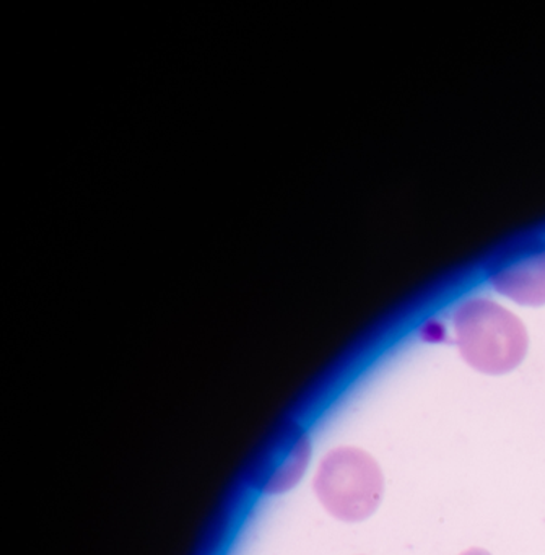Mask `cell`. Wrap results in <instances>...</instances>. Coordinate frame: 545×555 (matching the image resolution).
<instances>
[{
    "instance_id": "1",
    "label": "cell",
    "mask_w": 545,
    "mask_h": 555,
    "mask_svg": "<svg viewBox=\"0 0 545 555\" xmlns=\"http://www.w3.org/2000/svg\"><path fill=\"white\" fill-rule=\"evenodd\" d=\"M453 327L463 359L485 375L511 372L528 353L524 324L486 298H473L460 305L454 314Z\"/></svg>"
},
{
    "instance_id": "2",
    "label": "cell",
    "mask_w": 545,
    "mask_h": 555,
    "mask_svg": "<svg viewBox=\"0 0 545 555\" xmlns=\"http://www.w3.org/2000/svg\"><path fill=\"white\" fill-rule=\"evenodd\" d=\"M314 492L334 518L359 522L378 509L385 495V476L366 451L336 448L317 466Z\"/></svg>"
},
{
    "instance_id": "3",
    "label": "cell",
    "mask_w": 545,
    "mask_h": 555,
    "mask_svg": "<svg viewBox=\"0 0 545 555\" xmlns=\"http://www.w3.org/2000/svg\"><path fill=\"white\" fill-rule=\"evenodd\" d=\"M311 457L310 441L300 428L284 431L264 451L256 466L255 479L262 492L290 490L307 470Z\"/></svg>"
},
{
    "instance_id": "4",
    "label": "cell",
    "mask_w": 545,
    "mask_h": 555,
    "mask_svg": "<svg viewBox=\"0 0 545 555\" xmlns=\"http://www.w3.org/2000/svg\"><path fill=\"white\" fill-rule=\"evenodd\" d=\"M493 287L499 294L521 305L545 304V248H532L519 261L498 269L492 275Z\"/></svg>"
},
{
    "instance_id": "5",
    "label": "cell",
    "mask_w": 545,
    "mask_h": 555,
    "mask_svg": "<svg viewBox=\"0 0 545 555\" xmlns=\"http://www.w3.org/2000/svg\"><path fill=\"white\" fill-rule=\"evenodd\" d=\"M460 555H492L490 552H486L485 548L472 547L469 551L463 552Z\"/></svg>"
}]
</instances>
